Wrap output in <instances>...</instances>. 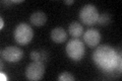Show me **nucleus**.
<instances>
[{
  "label": "nucleus",
  "instance_id": "1",
  "mask_svg": "<svg viewBox=\"0 0 122 81\" xmlns=\"http://www.w3.org/2000/svg\"><path fill=\"white\" fill-rule=\"evenodd\" d=\"M92 58L97 66L103 71L112 72L117 68L121 71V55L111 46H98L94 51Z\"/></svg>",
  "mask_w": 122,
  "mask_h": 81
},
{
  "label": "nucleus",
  "instance_id": "2",
  "mask_svg": "<svg viewBox=\"0 0 122 81\" xmlns=\"http://www.w3.org/2000/svg\"><path fill=\"white\" fill-rule=\"evenodd\" d=\"M13 38H14V41L18 45L25 46L30 44L34 38V30L32 29V26L28 24H25V22L18 24L14 29Z\"/></svg>",
  "mask_w": 122,
  "mask_h": 81
},
{
  "label": "nucleus",
  "instance_id": "3",
  "mask_svg": "<svg viewBox=\"0 0 122 81\" xmlns=\"http://www.w3.org/2000/svg\"><path fill=\"white\" fill-rule=\"evenodd\" d=\"M66 54L67 56L73 61H79L81 60L86 53L85 44L82 43L81 40L76 38H72L66 45Z\"/></svg>",
  "mask_w": 122,
  "mask_h": 81
},
{
  "label": "nucleus",
  "instance_id": "4",
  "mask_svg": "<svg viewBox=\"0 0 122 81\" xmlns=\"http://www.w3.org/2000/svg\"><path fill=\"white\" fill-rule=\"evenodd\" d=\"M99 18V11L94 4H86L79 11V19L83 24L93 25L97 24Z\"/></svg>",
  "mask_w": 122,
  "mask_h": 81
},
{
  "label": "nucleus",
  "instance_id": "5",
  "mask_svg": "<svg viewBox=\"0 0 122 81\" xmlns=\"http://www.w3.org/2000/svg\"><path fill=\"white\" fill-rule=\"evenodd\" d=\"M45 74V64L42 61H33L25 68V77L30 81H38Z\"/></svg>",
  "mask_w": 122,
  "mask_h": 81
},
{
  "label": "nucleus",
  "instance_id": "6",
  "mask_svg": "<svg viewBox=\"0 0 122 81\" xmlns=\"http://www.w3.org/2000/svg\"><path fill=\"white\" fill-rule=\"evenodd\" d=\"M1 56L4 60L10 63H15L18 62L22 59L24 56V52L22 50L15 46H9V47L4 48L1 51Z\"/></svg>",
  "mask_w": 122,
  "mask_h": 81
},
{
  "label": "nucleus",
  "instance_id": "7",
  "mask_svg": "<svg viewBox=\"0 0 122 81\" xmlns=\"http://www.w3.org/2000/svg\"><path fill=\"white\" fill-rule=\"evenodd\" d=\"M101 38V33L96 29H89L83 33V41L89 47H97Z\"/></svg>",
  "mask_w": 122,
  "mask_h": 81
},
{
  "label": "nucleus",
  "instance_id": "8",
  "mask_svg": "<svg viewBox=\"0 0 122 81\" xmlns=\"http://www.w3.org/2000/svg\"><path fill=\"white\" fill-rule=\"evenodd\" d=\"M51 38L56 44H62L67 40V33L61 26H56L51 30Z\"/></svg>",
  "mask_w": 122,
  "mask_h": 81
},
{
  "label": "nucleus",
  "instance_id": "9",
  "mask_svg": "<svg viewBox=\"0 0 122 81\" xmlns=\"http://www.w3.org/2000/svg\"><path fill=\"white\" fill-rule=\"evenodd\" d=\"M30 24L35 26H42L47 21V15H46L44 11H41V10L35 11V12H33L30 14Z\"/></svg>",
  "mask_w": 122,
  "mask_h": 81
},
{
  "label": "nucleus",
  "instance_id": "10",
  "mask_svg": "<svg viewBox=\"0 0 122 81\" xmlns=\"http://www.w3.org/2000/svg\"><path fill=\"white\" fill-rule=\"evenodd\" d=\"M68 32L74 38H79L83 33V26L78 21H72L68 26Z\"/></svg>",
  "mask_w": 122,
  "mask_h": 81
},
{
  "label": "nucleus",
  "instance_id": "11",
  "mask_svg": "<svg viewBox=\"0 0 122 81\" xmlns=\"http://www.w3.org/2000/svg\"><path fill=\"white\" fill-rule=\"evenodd\" d=\"M47 53L45 51H33L30 52V59L33 61H42V62H44V61L47 59Z\"/></svg>",
  "mask_w": 122,
  "mask_h": 81
},
{
  "label": "nucleus",
  "instance_id": "12",
  "mask_svg": "<svg viewBox=\"0 0 122 81\" xmlns=\"http://www.w3.org/2000/svg\"><path fill=\"white\" fill-rule=\"evenodd\" d=\"M98 24L100 25H107L111 22V15L107 12H104L102 14H99V18H98Z\"/></svg>",
  "mask_w": 122,
  "mask_h": 81
},
{
  "label": "nucleus",
  "instance_id": "13",
  "mask_svg": "<svg viewBox=\"0 0 122 81\" xmlns=\"http://www.w3.org/2000/svg\"><path fill=\"white\" fill-rule=\"evenodd\" d=\"M58 80H60V81H74L75 78L70 72L64 71V72H62V73H60L59 74Z\"/></svg>",
  "mask_w": 122,
  "mask_h": 81
},
{
  "label": "nucleus",
  "instance_id": "14",
  "mask_svg": "<svg viewBox=\"0 0 122 81\" xmlns=\"http://www.w3.org/2000/svg\"><path fill=\"white\" fill-rule=\"evenodd\" d=\"M0 24H0V29H3V28H4V20H3V18L1 17V18H0Z\"/></svg>",
  "mask_w": 122,
  "mask_h": 81
},
{
  "label": "nucleus",
  "instance_id": "15",
  "mask_svg": "<svg viewBox=\"0 0 122 81\" xmlns=\"http://www.w3.org/2000/svg\"><path fill=\"white\" fill-rule=\"evenodd\" d=\"M64 3H65V4L70 5V4H72V3H74V0H65V1H64Z\"/></svg>",
  "mask_w": 122,
  "mask_h": 81
},
{
  "label": "nucleus",
  "instance_id": "16",
  "mask_svg": "<svg viewBox=\"0 0 122 81\" xmlns=\"http://www.w3.org/2000/svg\"><path fill=\"white\" fill-rule=\"evenodd\" d=\"M0 76H1V80H7V77L4 75V73L3 72L0 73Z\"/></svg>",
  "mask_w": 122,
  "mask_h": 81
},
{
  "label": "nucleus",
  "instance_id": "17",
  "mask_svg": "<svg viewBox=\"0 0 122 81\" xmlns=\"http://www.w3.org/2000/svg\"><path fill=\"white\" fill-rule=\"evenodd\" d=\"M12 1V3H20L22 2V0H11Z\"/></svg>",
  "mask_w": 122,
  "mask_h": 81
}]
</instances>
